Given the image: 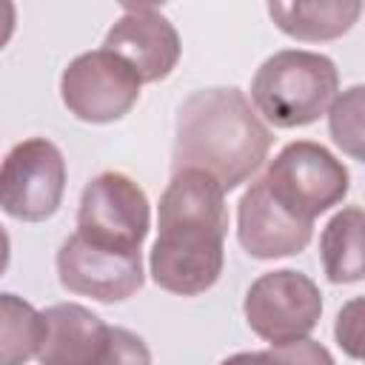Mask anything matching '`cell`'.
I'll list each match as a JSON object with an SVG mask.
<instances>
[{
	"label": "cell",
	"instance_id": "cell-1",
	"mask_svg": "<svg viewBox=\"0 0 365 365\" xmlns=\"http://www.w3.org/2000/svg\"><path fill=\"white\" fill-rule=\"evenodd\" d=\"M157 225L151 279L180 297L214 288L225 262V191L202 171H177L160 197Z\"/></svg>",
	"mask_w": 365,
	"mask_h": 365
},
{
	"label": "cell",
	"instance_id": "cell-2",
	"mask_svg": "<svg viewBox=\"0 0 365 365\" xmlns=\"http://www.w3.org/2000/svg\"><path fill=\"white\" fill-rule=\"evenodd\" d=\"M271 140L240 88H200L177 111L171 168L202 171L222 191H234L259 171Z\"/></svg>",
	"mask_w": 365,
	"mask_h": 365
},
{
	"label": "cell",
	"instance_id": "cell-3",
	"mask_svg": "<svg viewBox=\"0 0 365 365\" xmlns=\"http://www.w3.org/2000/svg\"><path fill=\"white\" fill-rule=\"evenodd\" d=\"M339 91V71L331 57L282 48L251 77V103L274 128H302L317 123Z\"/></svg>",
	"mask_w": 365,
	"mask_h": 365
},
{
	"label": "cell",
	"instance_id": "cell-4",
	"mask_svg": "<svg viewBox=\"0 0 365 365\" xmlns=\"http://www.w3.org/2000/svg\"><path fill=\"white\" fill-rule=\"evenodd\" d=\"M262 182L285 211L314 222L319 214L342 202L351 188V174L325 145L297 140L271 160Z\"/></svg>",
	"mask_w": 365,
	"mask_h": 365
},
{
	"label": "cell",
	"instance_id": "cell-5",
	"mask_svg": "<svg viewBox=\"0 0 365 365\" xmlns=\"http://www.w3.org/2000/svg\"><path fill=\"white\" fill-rule=\"evenodd\" d=\"M148 228V197L128 174L103 171L83 188L77 208V234L83 240L120 254H140Z\"/></svg>",
	"mask_w": 365,
	"mask_h": 365
},
{
	"label": "cell",
	"instance_id": "cell-6",
	"mask_svg": "<svg viewBox=\"0 0 365 365\" xmlns=\"http://www.w3.org/2000/svg\"><path fill=\"white\" fill-rule=\"evenodd\" d=\"M242 311L248 328L259 339L271 342V348H277L305 339L317 328L322 317V294L308 274L279 268L259 274L251 282Z\"/></svg>",
	"mask_w": 365,
	"mask_h": 365
},
{
	"label": "cell",
	"instance_id": "cell-7",
	"mask_svg": "<svg viewBox=\"0 0 365 365\" xmlns=\"http://www.w3.org/2000/svg\"><path fill=\"white\" fill-rule=\"evenodd\" d=\"M66 194L63 151L46 137L17 143L0 163V208L20 222H43L57 214Z\"/></svg>",
	"mask_w": 365,
	"mask_h": 365
},
{
	"label": "cell",
	"instance_id": "cell-8",
	"mask_svg": "<svg viewBox=\"0 0 365 365\" xmlns=\"http://www.w3.org/2000/svg\"><path fill=\"white\" fill-rule=\"evenodd\" d=\"M137 71L106 48L77 54L60 77L63 106L83 123H114L140 100Z\"/></svg>",
	"mask_w": 365,
	"mask_h": 365
},
{
	"label": "cell",
	"instance_id": "cell-9",
	"mask_svg": "<svg viewBox=\"0 0 365 365\" xmlns=\"http://www.w3.org/2000/svg\"><path fill=\"white\" fill-rule=\"evenodd\" d=\"M60 285L100 302H123L145 282L143 254H120L83 240L77 231L57 251Z\"/></svg>",
	"mask_w": 365,
	"mask_h": 365
},
{
	"label": "cell",
	"instance_id": "cell-10",
	"mask_svg": "<svg viewBox=\"0 0 365 365\" xmlns=\"http://www.w3.org/2000/svg\"><path fill=\"white\" fill-rule=\"evenodd\" d=\"M103 48L125 60L143 83L165 80L180 63V34L154 6H125L108 29Z\"/></svg>",
	"mask_w": 365,
	"mask_h": 365
},
{
	"label": "cell",
	"instance_id": "cell-11",
	"mask_svg": "<svg viewBox=\"0 0 365 365\" xmlns=\"http://www.w3.org/2000/svg\"><path fill=\"white\" fill-rule=\"evenodd\" d=\"M314 234V222H305L285 211L262 177L254 180L237 202V240L257 259H277L299 254Z\"/></svg>",
	"mask_w": 365,
	"mask_h": 365
},
{
	"label": "cell",
	"instance_id": "cell-12",
	"mask_svg": "<svg viewBox=\"0 0 365 365\" xmlns=\"http://www.w3.org/2000/svg\"><path fill=\"white\" fill-rule=\"evenodd\" d=\"M108 336V325L80 302H57L40 311V365H94Z\"/></svg>",
	"mask_w": 365,
	"mask_h": 365
},
{
	"label": "cell",
	"instance_id": "cell-13",
	"mask_svg": "<svg viewBox=\"0 0 365 365\" xmlns=\"http://www.w3.org/2000/svg\"><path fill=\"white\" fill-rule=\"evenodd\" d=\"M268 14L279 31L302 43L334 40L351 31L362 14L356 0H322V3H268Z\"/></svg>",
	"mask_w": 365,
	"mask_h": 365
},
{
	"label": "cell",
	"instance_id": "cell-14",
	"mask_svg": "<svg viewBox=\"0 0 365 365\" xmlns=\"http://www.w3.org/2000/svg\"><path fill=\"white\" fill-rule=\"evenodd\" d=\"M362 208L348 205L336 211L328 225L319 234V257L322 268L331 282L336 285H351L359 282L365 274V259H362Z\"/></svg>",
	"mask_w": 365,
	"mask_h": 365
},
{
	"label": "cell",
	"instance_id": "cell-15",
	"mask_svg": "<svg viewBox=\"0 0 365 365\" xmlns=\"http://www.w3.org/2000/svg\"><path fill=\"white\" fill-rule=\"evenodd\" d=\"M40 311L17 294L0 291V365H26L37 354Z\"/></svg>",
	"mask_w": 365,
	"mask_h": 365
},
{
	"label": "cell",
	"instance_id": "cell-16",
	"mask_svg": "<svg viewBox=\"0 0 365 365\" xmlns=\"http://www.w3.org/2000/svg\"><path fill=\"white\" fill-rule=\"evenodd\" d=\"M362 111H365V88L351 86L342 97L334 100L328 111V128L334 143L354 160H362Z\"/></svg>",
	"mask_w": 365,
	"mask_h": 365
},
{
	"label": "cell",
	"instance_id": "cell-17",
	"mask_svg": "<svg viewBox=\"0 0 365 365\" xmlns=\"http://www.w3.org/2000/svg\"><path fill=\"white\" fill-rule=\"evenodd\" d=\"M94 365H151V351L143 336H137L128 328L108 325L106 345Z\"/></svg>",
	"mask_w": 365,
	"mask_h": 365
},
{
	"label": "cell",
	"instance_id": "cell-18",
	"mask_svg": "<svg viewBox=\"0 0 365 365\" xmlns=\"http://www.w3.org/2000/svg\"><path fill=\"white\" fill-rule=\"evenodd\" d=\"M271 354L277 356L279 365H334V356L328 354V348L308 336L288 345H277L271 348Z\"/></svg>",
	"mask_w": 365,
	"mask_h": 365
},
{
	"label": "cell",
	"instance_id": "cell-19",
	"mask_svg": "<svg viewBox=\"0 0 365 365\" xmlns=\"http://www.w3.org/2000/svg\"><path fill=\"white\" fill-rule=\"evenodd\" d=\"M359 308H362V299H351L336 314V328H334L339 348H345V354L354 359L362 356V351H359Z\"/></svg>",
	"mask_w": 365,
	"mask_h": 365
},
{
	"label": "cell",
	"instance_id": "cell-20",
	"mask_svg": "<svg viewBox=\"0 0 365 365\" xmlns=\"http://www.w3.org/2000/svg\"><path fill=\"white\" fill-rule=\"evenodd\" d=\"M220 365H279V362L271 351H242V354H231Z\"/></svg>",
	"mask_w": 365,
	"mask_h": 365
},
{
	"label": "cell",
	"instance_id": "cell-21",
	"mask_svg": "<svg viewBox=\"0 0 365 365\" xmlns=\"http://www.w3.org/2000/svg\"><path fill=\"white\" fill-rule=\"evenodd\" d=\"M14 23H17V9H14V3L0 0V48L11 40V34H14Z\"/></svg>",
	"mask_w": 365,
	"mask_h": 365
},
{
	"label": "cell",
	"instance_id": "cell-22",
	"mask_svg": "<svg viewBox=\"0 0 365 365\" xmlns=\"http://www.w3.org/2000/svg\"><path fill=\"white\" fill-rule=\"evenodd\" d=\"M9 259H11V240H9L6 228L0 225V277H3L6 268H9Z\"/></svg>",
	"mask_w": 365,
	"mask_h": 365
}]
</instances>
